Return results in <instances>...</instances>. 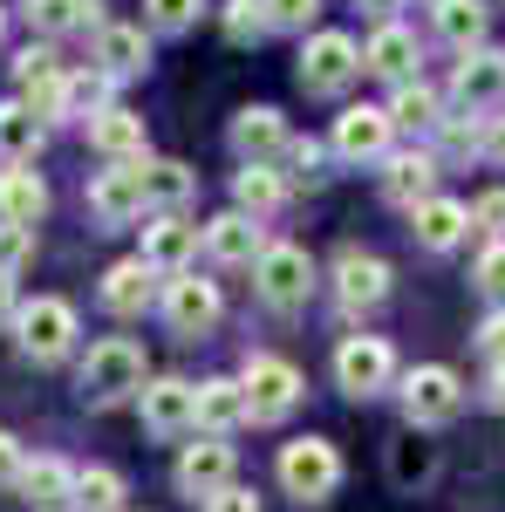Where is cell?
Instances as JSON below:
<instances>
[{"mask_svg":"<svg viewBox=\"0 0 505 512\" xmlns=\"http://www.w3.org/2000/svg\"><path fill=\"white\" fill-rule=\"evenodd\" d=\"M314 287H321V274H314L308 246H294V239H267V253L253 260V294H260L267 308H280V315H294V308H308Z\"/></svg>","mask_w":505,"mask_h":512,"instance_id":"6da1fadb","label":"cell"},{"mask_svg":"<svg viewBox=\"0 0 505 512\" xmlns=\"http://www.w3.org/2000/svg\"><path fill=\"white\" fill-rule=\"evenodd\" d=\"M239 390H246V417H253V424H280V417H294V403H301V369H294L287 355L253 349L239 362Z\"/></svg>","mask_w":505,"mask_h":512,"instance_id":"7a4b0ae2","label":"cell"},{"mask_svg":"<svg viewBox=\"0 0 505 512\" xmlns=\"http://www.w3.org/2000/svg\"><path fill=\"white\" fill-rule=\"evenodd\" d=\"M273 472H280V485H287V499H301V506H321V499L342 485V451H335L328 437H287Z\"/></svg>","mask_w":505,"mask_h":512,"instance_id":"3957f363","label":"cell"},{"mask_svg":"<svg viewBox=\"0 0 505 512\" xmlns=\"http://www.w3.org/2000/svg\"><path fill=\"white\" fill-rule=\"evenodd\" d=\"M76 308L62 301V294H35V301H21L14 308V342L28 362H62V355L76 349Z\"/></svg>","mask_w":505,"mask_h":512,"instance_id":"277c9868","label":"cell"},{"mask_svg":"<svg viewBox=\"0 0 505 512\" xmlns=\"http://www.w3.org/2000/svg\"><path fill=\"white\" fill-rule=\"evenodd\" d=\"M82 396H89V403L144 396V349H137L130 335H103L96 349L82 355Z\"/></svg>","mask_w":505,"mask_h":512,"instance_id":"5b68a950","label":"cell"},{"mask_svg":"<svg viewBox=\"0 0 505 512\" xmlns=\"http://www.w3.org/2000/svg\"><path fill=\"white\" fill-rule=\"evenodd\" d=\"M301 89L308 96H342L355 76H362V41L342 35V28H314L308 41H301Z\"/></svg>","mask_w":505,"mask_h":512,"instance_id":"8992f818","label":"cell"},{"mask_svg":"<svg viewBox=\"0 0 505 512\" xmlns=\"http://www.w3.org/2000/svg\"><path fill=\"white\" fill-rule=\"evenodd\" d=\"M465 410V383H458V369H444V362H417L410 376H403V417H410V431H437V424H451Z\"/></svg>","mask_w":505,"mask_h":512,"instance_id":"52a82bcc","label":"cell"},{"mask_svg":"<svg viewBox=\"0 0 505 512\" xmlns=\"http://www.w3.org/2000/svg\"><path fill=\"white\" fill-rule=\"evenodd\" d=\"M396 383V349H389L383 335H349L342 349H335V390L355 396V403H369V396H383Z\"/></svg>","mask_w":505,"mask_h":512,"instance_id":"ba28073f","label":"cell"},{"mask_svg":"<svg viewBox=\"0 0 505 512\" xmlns=\"http://www.w3.org/2000/svg\"><path fill=\"white\" fill-rule=\"evenodd\" d=\"M157 308H164V321H171V335H185V342L212 335L219 315H226L219 280H198V274H171V280H164V294H157Z\"/></svg>","mask_w":505,"mask_h":512,"instance_id":"9c48e42d","label":"cell"},{"mask_svg":"<svg viewBox=\"0 0 505 512\" xmlns=\"http://www.w3.org/2000/svg\"><path fill=\"white\" fill-rule=\"evenodd\" d=\"M335 158H349V164H383L389 151H396V123H389L383 103H349L342 117H335Z\"/></svg>","mask_w":505,"mask_h":512,"instance_id":"30bf717a","label":"cell"},{"mask_svg":"<svg viewBox=\"0 0 505 512\" xmlns=\"http://www.w3.org/2000/svg\"><path fill=\"white\" fill-rule=\"evenodd\" d=\"M137 410H144V431L151 437H185V431H198V383L157 376V383H144Z\"/></svg>","mask_w":505,"mask_h":512,"instance_id":"8fae6325","label":"cell"},{"mask_svg":"<svg viewBox=\"0 0 505 512\" xmlns=\"http://www.w3.org/2000/svg\"><path fill=\"white\" fill-rule=\"evenodd\" d=\"M192 253H198V226L185 212H151V226H144V246H137V260L151 267V274H192Z\"/></svg>","mask_w":505,"mask_h":512,"instance_id":"7c38bea8","label":"cell"},{"mask_svg":"<svg viewBox=\"0 0 505 512\" xmlns=\"http://www.w3.org/2000/svg\"><path fill=\"white\" fill-rule=\"evenodd\" d=\"M451 103L458 110H499L505 103V48H471L458 55V69H451Z\"/></svg>","mask_w":505,"mask_h":512,"instance_id":"4fadbf2b","label":"cell"},{"mask_svg":"<svg viewBox=\"0 0 505 512\" xmlns=\"http://www.w3.org/2000/svg\"><path fill=\"white\" fill-rule=\"evenodd\" d=\"M389 287H396V274H389V260H376V253H362V246H342L335 253V294H342V308H383Z\"/></svg>","mask_w":505,"mask_h":512,"instance_id":"5bb4252c","label":"cell"},{"mask_svg":"<svg viewBox=\"0 0 505 512\" xmlns=\"http://www.w3.org/2000/svg\"><path fill=\"white\" fill-rule=\"evenodd\" d=\"M89 212H96L103 226H130V219L144 212V158L137 164H103V171L89 178Z\"/></svg>","mask_w":505,"mask_h":512,"instance_id":"9a60e30c","label":"cell"},{"mask_svg":"<svg viewBox=\"0 0 505 512\" xmlns=\"http://www.w3.org/2000/svg\"><path fill=\"white\" fill-rule=\"evenodd\" d=\"M233 444H226V437H198V444H185V451H178V492H185V499H212V492H226V485H233Z\"/></svg>","mask_w":505,"mask_h":512,"instance_id":"2e32d148","label":"cell"},{"mask_svg":"<svg viewBox=\"0 0 505 512\" xmlns=\"http://www.w3.org/2000/svg\"><path fill=\"white\" fill-rule=\"evenodd\" d=\"M437 171H444V158L437 151H389L383 158V198L389 205H403V212H417L424 198H437Z\"/></svg>","mask_w":505,"mask_h":512,"instance_id":"e0dca14e","label":"cell"},{"mask_svg":"<svg viewBox=\"0 0 505 512\" xmlns=\"http://www.w3.org/2000/svg\"><path fill=\"white\" fill-rule=\"evenodd\" d=\"M198 246H205L219 267H253V260L267 253V226L246 219V212H219V219L198 226Z\"/></svg>","mask_w":505,"mask_h":512,"instance_id":"ac0fdd59","label":"cell"},{"mask_svg":"<svg viewBox=\"0 0 505 512\" xmlns=\"http://www.w3.org/2000/svg\"><path fill=\"white\" fill-rule=\"evenodd\" d=\"M417 62H424V48H417V35L403 28V21H383L376 35L362 41V69L369 76H383V82H417Z\"/></svg>","mask_w":505,"mask_h":512,"instance_id":"d6986e66","label":"cell"},{"mask_svg":"<svg viewBox=\"0 0 505 512\" xmlns=\"http://www.w3.org/2000/svg\"><path fill=\"white\" fill-rule=\"evenodd\" d=\"M410 233H417L424 253H451V246H465V239H471V205L437 192V198H424V205L410 212Z\"/></svg>","mask_w":505,"mask_h":512,"instance_id":"ffe728a7","label":"cell"},{"mask_svg":"<svg viewBox=\"0 0 505 512\" xmlns=\"http://www.w3.org/2000/svg\"><path fill=\"white\" fill-rule=\"evenodd\" d=\"M233 151L246 164H273L280 151H287V117L273 110V103H246L233 117Z\"/></svg>","mask_w":505,"mask_h":512,"instance_id":"44dd1931","label":"cell"},{"mask_svg":"<svg viewBox=\"0 0 505 512\" xmlns=\"http://www.w3.org/2000/svg\"><path fill=\"white\" fill-rule=\"evenodd\" d=\"M96 69L110 82H130L151 69V41H144V28H130V21H103L96 28Z\"/></svg>","mask_w":505,"mask_h":512,"instance_id":"7402d4cb","label":"cell"},{"mask_svg":"<svg viewBox=\"0 0 505 512\" xmlns=\"http://www.w3.org/2000/svg\"><path fill=\"white\" fill-rule=\"evenodd\" d=\"M14 485L35 499V512H69L76 506V465H69V458H28Z\"/></svg>","mask_w":505,"mask_h":512,"instance_id":"603a6c76","label":"cell"},{"mask_svg":"<svg viewBox=\"0 0 505 512\" xmlns=\"http://www.w3.org/2000/svg\"><path fill=\"white\" fill-rule=\"evenodd\" d=\"M151 301H157V274L137 260V253H130V260H117V267L103 274V308H110V315L130 321V315H144Z\"/></svg>","mask_w":505,"mask_h":512,"instance_id":"cb8c5ba5","label":"cell"},{"mask_svg":"<svg viewBox=\"0 0 505 512\" xmlns=\"http://www.w3.org/2000/svg\"><path fill=\"white\" fill-rule=\"evenodd\" d=\"M21 14H28V28L41 41L76 35V28H103V0H21Z\"/></svg>","mask_w":505,"mask_h":512,"instance_id":"d4e9b609","label":"cell"},{"mask_svg":"<svg viewBox=\"0 0 505 512\" xmlns=\"http://www.w3.org/2000/svg\"><path fill=\"white\" fill-rule=\"evenodd\" d=\"M41 212H48V185H41L28 164H7L0 171V226H28L35 233Z\"/></svg>","mask_w":505,"mask_h":512,"instance_id":"484cf974","label":"cell"},{"mask_svg":"<svg viewBox=\"0 0 505 512\" xmlns=\"http://www.w3.org/2000/svg\"><path fill=\"white\" fill-rule=\"evenodd\" d=\"M430 28L451 41L458 55H471V48H485V28H492V7L485 0H437L430 7Z\"/></svg>","mask_w":505,"mask_h":512,"instance_id":"4316f807","label":"cell"},{"mask_svg":"<svg viewBox=\"0 0 505 512\" xmlns=\"http://www.w3.org/2000/svg\"><path fill=\"white\" fill-rule=\"evenodd\" d=\"M89 144H96V151H103L110 164H137V158H151V151H144V117H130V110H117V103H110L103 117L89 123Z\"/></svg>","mask_w":505,"mask_h":512,"instance_id":"83f0119b","label":"cell"},{"mask_svg":"<svg viewBox=\"0 0 505 512\" xmlns=\"http://www.w3.org/2000/svg\"><path fill=\"white\" fill-rule=\"evenodd\" d=\"M198 424H205V437H226V431L246 424V390H239V376L198 383Z\"/></svg>","mask_w":505,"mask_h":512,"instance_id":"f1b7e54d","label":"cell"},{"mask_svg":"<svg viewBox=\"0 0 505 512\" xmlns=\"http://www.w3.org/2000/svg\"><path fill=\"white\" fill-rule=\"evenodd\" d=\"M287 205V178L273 171V164H239L233 178V212H246V219H267V212H280Z\"/></svg>","mask_w":505,"mask_h":512,"instance_id":"f546056e","label":"cell"},{"mask_svg":"<svg viewBox=\"0 0 505 512\" xmlns=\"http://www.w3.org/2000/svg\"><path fill=\"white\" fill-rule=\"evenodd\" d=\"M110 89H117V82L103 76V69H69V76H62V117L55 123H96L110 110Z\"/></svg>","mask_w":505,"mask_h":512,"instance_id":"4dcf8cb0","label":"cell"},{"mask_svg":"<svg viewBox=\"0 0 505 512\" xmlns=\"http://www.w3.org/2000/svg\"><path fill=\"white\" fill-rule=\"evenodd\" d=\"M383 110H389V123H396V130H417V137H424V130H437V123L451 117V110H444V96H437V89H430L424 76H417V82H403V89L389 96Z\"/></svg>","mask_w":505,"mask_h":512,"instance_id":"1f68e13d","label":"cell"},{"mask_svg":"<svg viewBox=\"0 0 505 512\" xmlns=\"http://www.w3.org/2000/svg\"><path fill=\"white\" fill-rule=\"evenodd\" d=\"M198 192V171L178 158H144V205H157V212H178L185 198Z\"/></svg>","mask_w":505,"mask_h":512,"instance_id":"d6a6232c","label":"cell"},{"mask_svg":"<svg viewBox=\"0 0 505 512\" xmlns=\"http://www.w3.org/2000/svg\"><path fill=\"white\" fill-rule=\"evenodd\" d=\"M41 137H48V123L14 96V103H0V164H28L41 151Z\"/></svg>","mask_w":505,"mask_h":512,"instance_id":"836d02e7","label":"cell"},{"mask_svg":"<svg viewBox=\"0 0 505 512\" xmlns=\"http://www.w3.org/2000/svg\"><path fill=\"white\" fill-rule=\"evenodd\" d=\"M123 499H130L123 472L89 465V472H76V506H69V512H123Z\"/></svg>","mask_w":505,"mask_h":512,"instance_id":"e575fe53","label":"cell"},{"mask_svg":"<svg viewBox=\"0 0 505 512\" xmlns=\"http://www.w3.org/2000/svg\"><path fill=\"white\" fill-rule=\"evenodd\" d=\"M55 76H69V69H62V55H55V41H28V48L14 55V82H21V96L41 89V82H55Z\"/></svg>","mask_w":505,"mask_h":512,"instance_id":"d590c367","label":"cell"},{"mask_svg":"<svg viewBox=\"0 0 505 512\" xmlns=\"http://www.w3.org/2000/svg\"><path fill=\"white\" fill-rule=\"evenodd\" d=\"M280 158H287V185H321V178H328V171H321L328 151H321L314 137H287V151H280Z\"/></svg>","mask_w":505,"mask_h":512,"instance_id":"8d00e7d4","label":"cell"},{"mask_svg":"<svg viewBox=\"0 0 505 512\" xmlns=\"http://www.w3.org/2000/svg\"><path fill=\"white\" fill-rule=\"evenodd\" d=\"M219 28H226V41L246 48V41L267 35V14H260V0H226V7H219Z\"/></svg>","mask_w":505,"mask_h":512,"instance_id":"74e56055","label":"cell"},{"mask_svg":"<svg viewBox=\"0 0 505 512\" xmlns=\"http://www.w3.org/2000/svg\"><path fill=\"white\" fill-rule=\"evenodd\" d=\"M260 14H267V28H287V35H308L314 21H321V0H260Z\"/></svg>","mask_w":505,"mask_h":512,"instance_id":"f35d334b","label":"cell"},{"mask_svg":"<svg viewBox=\"0 0 505 512\" xmlns=\"http://www.w3.org/2000/svg\"><path fill=\"white\" fill-rule=\"evenodd\" d=\"M471 287H485L492 301H505V239H485V253L471 260Z\"/></svg>","mask_w":505,"mask_h":512,"instance_id":"ab89813d","label":"cell"},{"mask_svg":"<svg viewBox=\"0 0 505 512\" xmlns=\"http://www.w3.org/2000/svg\"><path fill=\"white\" fill-rule=\"evenodd\" d=\"M437 137H444V151H451V158H471V151H478V158H485V123L444 117V123H437Z\"/></svg>","mask_w":505,"mask_h":512,"instance_id":"60d3db41","label":"cell"},{"mask_svg":"<svg viewBox=\"0 0 505 512\" xmlns=\"http://www.w3.org/2000/svg\"><path fill=\"white\" fill-rule=\"evenodd\" d=\"M198 7L205 0H144V14H151V28H164V35H178V28H192Z\"/></svg>","mask_w":505,"mask_h":512,"instance_id":"b9f144b4","label":"cell"},{"mask_svg":"<svg viewBox=\"0 0 505 512\" xmlns=\"http://www.w3.org/2000/svg\"><path fill=\"white\" fill-rule=\"evenodd\" d=\"M471 226L485 239H505V185H492V192L471 198Z\"/></svg>","mask_w":505,"mask_h":512,"instance_id":"7bdbcfd3","label":"cell"},{"mask_svg":"<svg viewBox=\"0 0 505 512\" xmlns=\"http://www.w3.org/2000/svg\"><path fill=\"white\" fill-rule=\"evenodd\" d=\"M28 260H35V233L28 226H0V274H14Z\"/></svg>","mask_w":505,"mask_h":512,"instance_id":"ee69618b","label":"cell"},{"mask_svg":"<svg viewBox=\"0 0 505 512\" xmlns=\"http://www.w3.org/2000/svg\"><path fill=\"white\" fill-rule=\"evenodd\" d=\"M430 465H437V458H430V444H417V437H410V444L396 451V478H403V485H410V478L424 485V478H430Z\"/></svg>","mask_w":505,"mask_h":512,"instance_id":"f6af8a7d","label":"cell"},{"mask_svg":"<svg viewBox=\"0 0 505 512\" xmlns=\"http://www.w3.org/2000/svg\"><path fill=\"white\" fill-rule=\"evenodd\" d=\"M478 349L492 355V362H505V308H492V315L478 321Z\"/></svg>","mask_w":505,"mask_h":512,"instance_id":"bcb514c9","label":"cell"},{"mask_svg":"<svg viewBox=\"0 0 505 512\" xmlns=\"http://www.w3.org/2000/svg\"><path fill=\"white\" fill-rule=\"evenodd\" d=\"M205 512H260V499H253L246 485H226V492H212V499H205Z\"/></svg>","mask_w":505,"mask_h":512,"instance_id":"7dc6e473","label":"cell"},{"mask_svg":"<svg viewBox=\"0 0 505 512\" xmlns=\"http://www.w3.org/2000/svg\"><path fill=\"white\" fill-rule=\"evenodd\" d=\"M21 465H28V458H21V437L0 431V485H14V478H21Z\"/></svg>","mask_w":505,"mask_h":512,"instance_id":"c3c4849f","label":"cell"},{"mask_svg":"<svg viewBox=\"0 0 505 512\" xmlns=\"http://www.w3.org/2000/svg\"><path fill=\"white\" fill-rule=\"evenodd\" d=\"M485 158L505 171V110H499V117H485Z\"/></svg>","mask_w":505,"mask_h":512,"instance_id":"681fc988","label":"cell"},{"mask_svg":"<svg viewBox=\"0 0 505 512\" xmlns=\"http://www.w3.org/2000/svg\"><path fill=\"white\" fill-rule=\"evenodd\" d=\"M485 403H492V410H505V362H492V369H485Z\"/></svg>","mask_w":505,"mask_h":512,"instance_id":"f907efd6","label":"cell"},{"mask_svg":"<svg viewBox=\"0 0 505 512\" xmlns=\"http://www.w3.org/2000/svg\"><path fill=\"white\" fill-rule=\"evenodd\" d=\"M355 7L376 14V28H383V21H396V7H410V0H355Z\"/></svg>","mask_w":505,"mask_h":512,"instance_id":"816d5d0a","label":"cell"},{"mask_svg":"<svg viewBox=\"0 0 505 512\" xmlns=\"http://www.w3.org/2000/svg\"><path fill=\"white\" fill-rule=\"evenodd\" d=\"M14 308H21L14 301V274H0V328H14Z\"/></svg>","mask_w":505,"mask_h":512,"instance_id":"f5cc1de1","label":"cell"},{"mask_svg":"<svg viewBox=\"0 0 505 512\" xmlns=\"http://www.w3.org/2000/svg\"><path fill=\"white\" fill-rule=\"evenodd\" d=\"M0 35H7V7H0Z\"/></svg>","mask_w":505,"mask_h":512,"instance_id":"db71d44e","label":"cell"}]
</instances>
